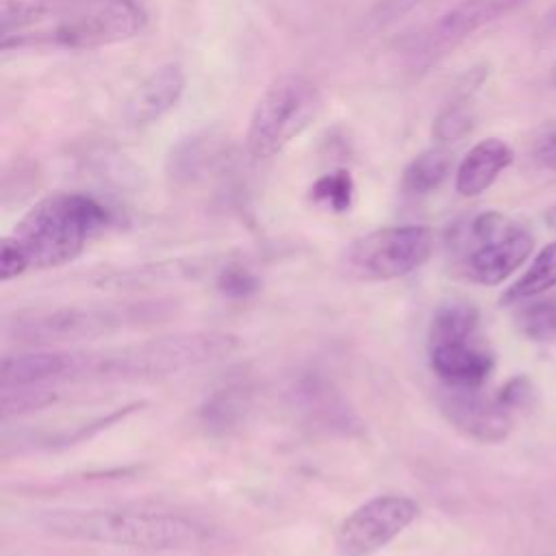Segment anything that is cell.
Instances as JSON below:
<instances>
[{
    "label": "cell",
    "mask_w": 556,
    "mask_h": 556,
    "mask_svg": "<svg viewBox=\"0 0 556 556\" xmlns=\"http://www.w3.org/2000/svg\"><path fill=\"white\" fill-rule=\"evenodd\" d=\"M237 337L219 330L176 332L102 350L67 352V378L76 380H154L219 361L237 350Z\"/></svg>",
    "instance_id": "obj_1"
},
{
    "label": "cell",
    "mask_w": 556,
    "mask_h": 556,
    "mask_svg": "<svg viewBox=\"0 0 556 556\" xmlns=\"http://www.w3.org/2000/svg\"><path fill=\"white\" fill-rule=\"evenodd\" d=\"M39 526L70 541L143 552H182L211 541V530L191 517L141 508H56L43 513Z\"/></svg>",
    "instance_id": "obj_2"
},
{
    "label": "cell",
    "mask_w": 556,
    "mask_h": 556,
    "mask_svg": "<svg viewBox=\"0 0 556 556\" xmlns=\"http://www.w3.org/2000/svg\"><path fill=\"white\" fill-rule=\"evenodd\" d=\"M104 204L85 193L59 191L41 198L15 224L11 237L30 267L48 269L74 261L109 224Z\"/></svg>",
    "instance_id": "obj_3"
},
{
    "label": "cell",
    "mask_w": 556,
    "mask_h": 556,
    "mask_svg": "<svg viewBox=\"0 0 556 556\" xmlns=\"http://www.w3.org/2000/svg\"><path fill=\"white\" fill-rule=\"evenodd\" d=\"M169 315L163 302H115L76 304L15 313L4 324V337L26 345H50L63 341L98 339L130 328L150 326Z\"/></svg>",
    "instance_id": "obj_4"
},
{
    "label": "cell",
    "mask_w": 556,
    "mask_h": 556,
    "mask_svg": "<svg viewBox=\"0 0 556 556\" xmlns=\"http://www.w3.org/2000/svg\"><path fill=\"white\" fill-rule=\"evenodd\" d=\"M146 20L148 15L139 0H80L43 28L0 39V48L52 46L91 50L132 39L143 30Z\"/></svg>",
    "instance_id": "obj_5"
},
{
    "label": "cell",
    "mask_w": 556,
    "mask_h": 556,
    "mask_svg": "<svg viewBox=\"0 0 556 556\" xmlns=\"http://www.w3.org/2000/svg\"><path fill=\"white\" fill-rule=\"evenodd\" d=\"M319 109V89L306 76L287 74L271 83L250 115L245 132L250 156L271 159L280 154L315 122Z\"/></svg>",
    "instance_id": "obj_6"
},
{
    "label": "cell",
    "mask_w": 556,
    "mask_h": 556,
    "mask_svg": "<svg viewBox=\"0 0 556 556\" xmlns=\"http://www.w3.org/2000/svg\"><path fill=\"white\" fill-rule=\"evenodd\" d=\"M463 271L473 282L493 287L519 269L534 248L532 235L497 211L471 217L454 237Z\"/></svg>",
    "instance_id": "obj_7"
},
{
    "label": "cell",
    "mask_w": 556,
    "mask_h": 556,
    "mask_svg": "<svg viewBox=\"0 0 556 556\" xmlns=\"http://www.w3.org/2000/svg\"><path fill=\"white\" fill-rule=\"evenodd\" d=\"M432 248L434 235L424 224L384 226L354 239L343 252L341 267L354 280H393L419 269Z\"/></svg>",
    "instance_id": "obj_8"
},
{
    "label": "cell",
    "mask_w": 556,
    "mask_h": 556,
    "mask_svg": "<svg viewBox=\"0 0 556 556\" xmlns=\"http://www.w3.org/2000/svg\"><path fill=\"white\" fill-rule=\"evenodd\" d=\"M523 0H460L432 24L404 37L402 52L413 65L426 67L452 52L471 33L510 13Z\"/></svg>",
    "instance_id": "obj_9"
},
{
    "label": "cell",
    "mask_w": 556,
    "mask_h": 556,
    "mask_svg": "<svg viewBox=\"0 0 556 556\" xmlns=\"http://www.w3.org/2000/svg\"><path fill=\"white\" fill-rule=\"evenodd\" d=\"M419 515V504L406 495L384 493L354 508L339 526V556H374L400 536Z\"/></svg>",
    "instance_id": "obj_10"
},
{
    "label": "cell",
    "mask_w": 556,
    "mask_h": 556,
    "mask_svg": "<svg viewBox=\"0 0 556 556\" xmlns=\"http://www.w3.org/2000/svg\"><path fill=\"white\" fill-rule=\"evenodd\" d=\"M439 406L452 428L478 443H500L513 430L510 410L495 395H484L480 387H445Z\"/></svg>",
    "instance_id": "obj_11"
},
{
    "label": "cell",
    "mask_w": 556,
    "mask_h": 556,
    "mask_svg": "<svg viewBox=\"0 0 556 556\" xmlns=\"http://www.w3.org/2000/svg\"><path fill=\"white\" fill-rule=\"evenodd\" d=\"M428 361L443 387L478 389L493 371V356L478 345L476 337L428 341Z\"/></svg>",
    "instance_id": "obj_12"
},
{
    "label": "cell",
    "mask_w": 556,
    "mask_h": 556,
    "mask_svg": "<svg viewBox=\"0 0 556 556\" xmlns=\"http://www.w3.org/2000/svg\"><path fill=\"white\" fill-rule=\"evenodd\" d=\"M185 72L178 63H165L150 72L128 96L122 117L126 126L141 128L169 113L185 91Z\"/></svg>",
    "instance_id": "obj_13"
},
{
    "label": "cell",
    "mask_w": 556,
    "mask_h": 556,
    "mask_svg": "<svg viewBox=\"0 0 556 556\" xmlns=\"http://www.w3.org/2000/svg\"><path fill=\"white\" fill-rule=\"evenodd\" d=\"M515 154L502 139L489 137L478 141L458 163L454 187L463 198H476L484 193L497 176L513 163Z\"/></svg>",
    "instance_id": "obj_14"
},
{
    "label": "cell",
    "mask_w": 556,
    "mask_h": 556,
    "mask_svg": "<svg viewBox=\"0 0 556 556\" xmlns=\"http://www.w3.org/2000/svg\"><path fill=\"white\" fill-rule=\"evenodd\" d=\"M252 397L254 389L248 378L237 376L224 380L217 389H213V393L204 400L200 408V419L204 428L215 434H228L237 430L252 408Z\"/></svg>",
    "instance_id": "obj_15"
},
{
    "label": "cell",
    "mask_w": 556,
    "mask_h": 556,
    "mask_svg": "<svg viewBox=\"0 0 556 556\" xmlns=\"http://www.w3.org/2000/svg\"><path fill=\"white\" fill-rule=\"evenodd\" d=\"M454 154L445 146L419 152L402 174V189L413 195H424L439 189L452 174Z\"/></svg>",
    "instance_id": "obj_16"
},
{
    "label": "cell",
    "mask_w": 556,
    "mask_h": 556,
    "mask_svg": "<svg viewBox=\"0 0 556 556\" xmlns=\"http://www.w3.org/2000/svg\"><path fill=\"white\" fill-rule=\"evenodd\" d=\"M556 287V241L536 252L528 269L502 295V304H519Z\"/></svg>",
    "instance_id": "obj_17"
},
{
    "label": "cell",
    "mask_w": 556,
    "mask_h": 556,
    "mask_svg": "<svg viewBox=\"0 0 556 556\" xmlns=\"http://www.w3.org/2000/svg\"><path fill=\"white\" fill-rule=\"evenodd\" d=\"M515 324L530 341H549L556 337V295L530 298L519 302Z\"/></svg>",
    "instance_id": "obj_18"
},
{
    "label": "cell",
    "mask_w": 556,
    "mask_h": 556,
    "mask_svg": "<svg viewBox=\"0 0 556 556\" xmlns=\"http://www.w3.org/2000/svg\"><path fill=\"white\" fill-rule=\"evenodd\" d=\"M480 315L467 302L441 304L432 317L428 341L432 339H454V337H476Z\"/></svg>",
    "instance_id": "obj_19"
},
{
    "label": "cell",
    "mask_w": 556,
    "mask_h": 556,
    "mask_svg": "<svg viewBox=\"0 0 556 556\" xmlns=\"http://www.w3.org/2000/svg\"><path fill=\"white\" fill-rule=\"evenodd\" d=\"M56 400V393L43 384H22V387H2L0 391V410L2 417L24 415L50 406Z\"/></svg>",
    "instance_id": "obj_20"
},
{
    "label": "cell",
    "mask_w": 556,
    "mask_h": 556,
    "mask_svg": "<svg viewBox=\"0 0 556 556\" xmlns=\"http://www.w3.org/2000/svg\"><path fill=\"white\" fill-rule=\"evenodd\" d=\"M352 195H354V185H352L350 172L345 169L326 174L311 187V198L317 204H324L332 211H345L352 204Z\"/></svg>",
    "instance_id": "obj_21"
},
{
    "label": "cell",
    "mask_w": 556,
    "mask_h": 556,
    "mask_svg": "<svg viewBox=\"0 0 556 556\" xmlns=\"http://www.w3.org/2000/svg\"><path fill=\"white\" fill-rule=\"evenodd\" d=\"M473 128V115L463 102L450 104L441 111L432 124V135L441 143H452L467 137Z\"/></svg>",
    "instance_id": "obj_22"
},
{
    "label": "cell",
    "mask_w": 556,
    "mask_h": 556,
    "mask_svg": "<svg viewBox=\"0 0 556 556\" xmlns=\"http://www.w3.org/2000/svg\"><path fill=\"white\" fill-rule=\"evenodd\" d=\"M26 269H30L26 252L11 235H7L2 239V248H0V280L9 282V280L22 276Z\"/></svg>",
    "instance_id": "obj_23"
},
{
    "label": "cell",
    "mask_w": 556,
    "mask_h": 556,
    "mask_svg": "<svg viewBox=\"0 0 556 556\" xmlns=\"http://www.w3.org/2000/svg\"><path fill=\"white\" fill-rule=\"evenodd\" d=\"M534 395H536V389H534V384H532V380H530L528 376H515V378L506 380V382L500 387V391L495 393V397H497L508 410L530 406L532 400H534Z\"/></svg>",
    "instance_id": "obj_24"
},
{
    "label": "cell",
    "mask_w": 556,
    "mask_h": 556,
    "mask_svg": "<svg viewBox=\"0 0 556 556\" xmlns=\"http://www.w3.org/2000/svg\"><path fill=\"white\" fill-rule=\"evenodd\" d=\"M424 0H380L367 15V22L371 28H382L387 24H393L402 15L410 13L415 7H419Z\"/></svg>",
    "instance_id": "obj_25"
},
{
    "label": "cell",
    "mask_w": 556,
    "mask_h": 556,
    "mask_svg": "<svg viewBox=\"0 0 556 556\" xmlns=\"http://www.w3.org/2000/svg\"><path fill=\"white\" fill-rule=\"evenodd\" d=\"M534 156L539 163L556 169V122L554 124H547L536 141H534Z\"/></svg>",
    "instance_id": "obj_26"
},
{
    "label": "cell",
    "mask_w": 556,
    "mask_h": 556,
    "mask_svg": "<svg viewBox=\"0 0 556 556\" xmlns=\"http://www.w3.org/2000/svg\"><path fill=\"white\" fill-rule=\"evenodd\" d=\"M219 287H222V291H226V293L245 295L248 291L256 289V282H254V278H252L248 271H243V269H226V271L222 274Z\"/></svg>",
    "instance_id": "obj_27"
},
{
    "label": "cell",
    "mask_w": 556,
    "mask_h": 556,
    "mask_svg": "<svg viewBox=\"0 0 556 556\" xmlns=\"http://www.w3.org/2000/svg\"><path fill=\"white\" fill-rule=\"evenodd\" d=\"M545 224L556 232V204L545 211Z\"/></svg>",
    "instance_id": "obj_28"
},
{
    "label": "cell",
    "mask_w": 556,
    "mask_h": 556,
    "mask_svg": "<svg viewBox=\"0 0 556 556\" xmlns=\"http://www.w3.org/2000/svg\"><path fill=\"white\" fill-rule=\"evenodd\" d=\"M547 22H549L552 26H556V4L552 7V11H549V15H547Z\"/></svg>",
    "instance_id": "obj_29"
},
{
    "label": "cell",
    "mask_w": 556,
    "mask_h": 556,
    "mask_svg": "<svg viewBox=\"0 0 556 556\" xmlns=\"http://www.w3.org/2000/svg\"><path fill=\"white\" fill-rule=\"evenodd\" d=\"M549 83H552V87L556 89V63H554V67H552V72H549Z\"/></svg>",
    "instance_id": "obj_30"
}]
</instances>
